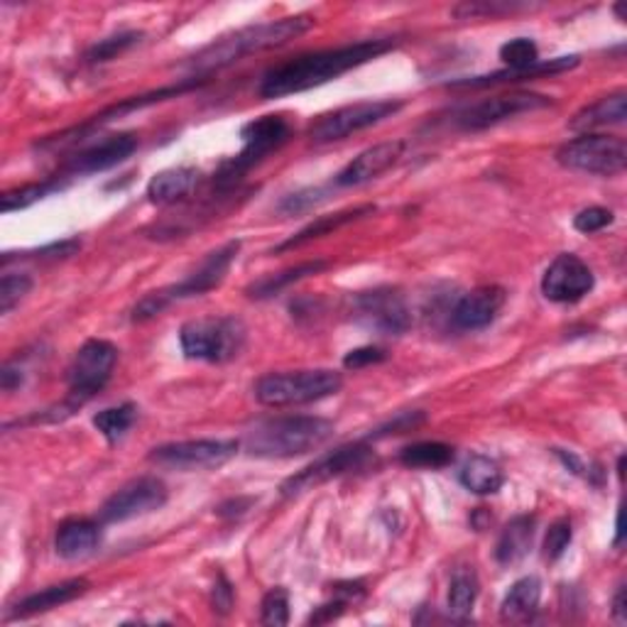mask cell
Segmentation results:
<instances>
[{
	"instance_id": "cell-1",
	"label": "cell",
	"mask_w": 627,
	"mask_h": 627,
	"mask_svg": "<svg viewBox=\"0 0 627 627\" xmlns=\"http://www.w3.org/2000/svg\"><path fill=\"white\" fill-rule=\"evenodd\" d=\"M395 47L392 39H363L355 45L321 49L311 55H301L270 69L260 83V96L263 99H282L289 93H301L314 87H321L331 79H339L346 71L368 65L371 59L383 57L385 52Z\"/></svg>"
},
{
	"instance_id": "cell-2",
	"label": "cell",
	"mask_w": 627,
	"mask_h": 627,
	"mask_svg": "<svg viewBox=\"0 0 627 627\" xmlns=\"http://www.w3.org/2000/svg\"><path fill=\"white\" fill-rule=\"evenodd\" d=\"M314 27V18L309 15H292L273 20V23H258L240 27L231 35H224L221 39L212 42V45L204 47L202 52L186 61L196 77H206L212 71L226 69L236 65V61L246 59L250 55H260V52H270L277 47L289 45L292 39L301 37Z\"/></svg>"
},
{
	"instance_id": "cell-3",
	"label": "cell",
	"mask_w": 627,
	"mask_h": 627,
	"mask_svg": "<svg viewBox=\"0 0 627 627\" xmlns=\"http://www.w3.org/2000/svg\"><path fill=\"white\" fill-rule=\"evenodd\" d=\"M333 436V424L323 417L295 414L258 422L246 434V452L258 458H292L309 454Z\"/></svg>"
},
{
	"instance_id": "cell-4",
	"label": "cell",
	"mask_w": 627,
	"mask_h": 627,
	"mask_svg": "<svg viewBox=\"0 0 627 627\" xmlns=\"http://www.w3.org/2000/svg\"><path fill=\"white\" fill-rule=\"evenodd\" d=\"M341 388V373L329 368L270 373L255 383V400L265 407H292L319 402L323 397L337 395Z\"/></svg>"
},
{
	"instance_id": "cell-5",
	"label": "cell",
	"mask_w": 627,
	"mask_h": 627,
	"mask_svg": "<svg viewBox=\"0 0 627 627\" xmlns=\"http://www.w3.org/2000/svg\"><path fill=\"white\" fill-rule=\"evenodd\" d=\"M182 353L190 361L226 363L246 346V327L236 317H202L186 321L180 331Z\"/></svg>"
},
{
	"instance_id": "cell-6",
	"label": "cell",
	"mask_w": 627,
	"mask_h": 627,
	"mask_svg": "<svg viewBox=\"0 0 627 627\" xmlns=\"http://www.w3.org/2000/svg\"><path fill=\"white\" fill-rule=\"evenodd\" d=\"M116 363L118 349L113 346L111 341L91 339L83 343L69 365V395L67 400L57 407L59 420L61 417L75 414L93 395L101 392L103 385L111 380Z\"/></svg>"
},
{
	"instance_id": "cell-7",
	"label": "cell",
	"mask_w": 627,
	"mask_h": 627,
	"mask_svg": "<svg viewBox=\"0 0 627 627\" xmlns=\"http://www.w3.org/2000/svg\"><path fill=\"white\" fill-rule=\"evenodd\" d=\"M289 135L292 125L282 116H263L246 123L243 130H240L243 150H240L233 160L221 164V170L216 174V184L221 186V190H231L248 170H253L255 164L263 162L270 152L280 150L282 145L289 140Z\"/></svg>"
},
{
	"instance_id": "cell-8",
	"label": "cell",
	"mask_w": 627,
	"mask_h": 627,
	"mask_svg": "<svg viewBox=\"0 0 627 627\" xmlns=\"http://www.w3.org/2000/svg\"><path fill=\"white\" fill-rule=\"evenodd\" d=\"M557 162L573 172L615 176L627 167V145L623 138H613V135L583 133L581 138L561 145Z\"/></svg>"
},
{
	"instance_id": "cell-9",
	"label": "cell",
	"mask_w": 627,
	"mask_h": 627,
	"mask_svg": "<svg viewBox=\"0 0 627 627\" xmlns=\"http://www.w3.org/2000/svg\"><path fill=\"white\" fill-rule=\"evenodd\" d=\"M402 106H404L402 101L392 99L351 103V106H343L339 111L327 113V116H321L309 128V138L314 142H333L351 138L353 133H361L365 128H373V125L392 118L395 113L402 111Z\"/></svg>"
},
{
	"instance_id": "cell-10",
	"label": "cell",
	"mask_w": 627,
	"mask_h": 627,
	"mask_svg": "<svg viewBox=\"0 0 627 627\" xmlns=\"http://www.w3.org/2000/svg\"><path fill=\"white\" fill-rule=\"evenodd\" d=\"M240 444L233 438H192V442H174L157 446L150 452V464L170 470H208L231 461Z\"/></svg>"
},
{
	"instance_id": "cell-11",
	"label": "cell",
	"mask_w": 627,
	"mask_h": 627,
	"mask_svg": "<svg viewBox=\"0 0 627 627\" xmlns=\"http://www.w3.org/2000/svg\"><path fill=\"white\" fill-rule=\"evenodd\" d=\"M371 456H373L371 446H365V444H349V446L337 448V452L323 454L307 468H301L299 474L289 476L280 488L282 495L297 498L301 493H309V490L329 483V480L333 478H341V476L351 474V470L363 468L371 461Z\"/></svg>"
},
{
	"instance_id": "cell-12",
	"label": "cell",
	"mask_w": 627,
	"mask_h": 627,
	"mask_svg": "<svg viewBox=\"0 0 627 627\" xmlns=\"http://www.w3.org/2000/svg\"><path fill=\"white\" fill-rule=\"evenodd\" d=\"M547 106H551V99L542 96V93L510 91L493 99L470 103V106L456 113V125L464 130H486L490 125L522 116V113H535Z\"/></svg>"
},
{
	"instance_id": "cell-13",
	"label": "cell",
	"mask_w": 627,
	"mask_h": 627,
	"mask_svg": "<svg viewBox=\"0 0 627 627\" xmlns=\"http://www.w3.org/2000/svg\"><path fill=\"white\" fill-rule=\"evenodd\" d=\"M355 317H358L365 327L385 333V337H400L412 327V314L407 307L404 297L397 289L380 287L371 292H361L353 301Z\"/></svg>"
},
{
	"instance_id": "cell-14",
	"label": "cell",
	"mask_w": 627,
	"mask_h": 627,
	"mask_svg": "<svg viewBox=\"0 0 627 627\" xmlns=\"http://www.w3.org/2000/svg\"><path fill=\"white\" fill-rule=\"evenodd\" d=\"M167 503V486L160 478L142 476L116 490L101 508L103 522H128L133 517L150 515Z\"/></svg>"
},
{
	"instance_id": "cell-15",
	"label": "cell",
	"mask_w": 627,
	"mask_h": 627,
	"mask_svg": "<svg viewBox=\"0 0 627 627\" xmlns=\"http://www.w3.org/2000/svg\"><path fill=\"white\" fill-rule=\"evenodd\" d=\"M595 285L591 267L579 255L563 253L551 260L542 277V295L557 305H573L589 295Z\"/></svg>"
},
{
	"instance_id": "cell-16",
	"label": "cell",
	"mask_w": 627,
	"mask_h": 627,
	"mask_svg": "<svg viewBox=\"0 0 627 627\" xmlns=\"http://www.w3.org/2000/svg\"><path fill=\"white\" fill-rule=\"evenodd\" d=\"M238 250H240V243L238 240H231V243H226L218 250H214V253H208L204 263L198 265L190 277L182 280L180 285L162 289L164 297L170 299V305L176 299L206 295V292H212L221 285L224 277L228 275V270H231L233 265V260L238 258Z\"/></svg>"
},
{
	"instance_id": "cell-17",
	"label": "cell",
	"mask_w": 627,
	"mask_h": 627,
	"mask_svg": "<svg viewBox=\"0 0 627 627\" xmlns=\"http://www.w3.org/2000/svg\"><path fill=\"white\" fill-rule=\"evenodd\" d=\"M404 148H407L404 140H388V142L373 145V148L363 150L358 157H353V160L337 174L333 184L361 186V184L378 180L380 174L392 170V167L402 160Z\"/></svg>"
},
{
	"instance_id": "cell-18",
	"label": "cell",
	"mask_w": 627,
	"mask_h": 627,
	"mask_svg": "<svg viewBox=\"0 0 627 627\" xmlns=\"http://www.w3.org/2000/svg\"><path fill=\"white\" fill-rule=\"evenodd\" d=\"M135 150H138V138H135V135L130 133L111 135V138L91 145V148L71 157L65 167V174L79 176V174H96L103 170H111V167L128 160Z\"/></svg>"
},
{
	"instance_id": "cell-19",
	"label": "cell",
	"mask_w": 627,
	"mask_h": 627,
	"mask_svg": "<svg viewBox=\"0 0 627 627\" xmlns=\"http://www.w3.org/2000/svg\"><path fill=\"white\" fill-rule=\"evenodd\" d=\"M505 305V289L498 285H486L466 292V295L456 301L452 311V319L458 329L464 331H478L493 323L498 311Z\"/></svg>"
},
{
	"instance_id": "cell-20",
	"label": "cell",
	"mask_w": 627,
	"mask_h": 627,
	"mask_svg": "<svg viewBox=\"0 0 627 627\" xmlns=\"http://www.w3.org/2000/svg\"><path fill=\"white\" fill-rule=\"evenodd\" d=\"M573 67H579V57H557V59H539L535 67L522 69V71H512V69H503V71H493L488 77H474V79H461L448 83L454 89H486V87H498V83H517V81H532V79H542V77H551V75H561V71H571Z\"/></svg>"
},
{
	"instance_id": "cell-21",
	"label": "cell",
	"mask_w": 627,
	"mask_h": 627,
	"mask_svg": "<svg viewBox=\"0 0 627 627\" xmlns=\"http://www.w3.org/2000/svg\"><path fill=\"white\" fill-rule=\"evenodd\" d=\"M87 591H89V581L87 579H69L65 583H57V586L42 589V591L27 595V598L20 601L15 605V611L10 613V620L30 618V615H39V613L55 611V608H59V605L77 601L79 595H83Z\"/></svg>"
},
{
	"instance_id": "cell-22",
	"label": "cell",
	"mask_w": 627,
	"mask_h": 627,
	"mask_svg": "<svg viewBox=\"0 0 627 627\" xmlns=\"http://www.w3.org/2000/svg\"><path fill=\"white\" fill-rule=\"evenodd\" d=\"M627 118V93L615 91L611 96H603L598 101L583 106L577 116L569 121V128L577 133H589L595 128H605V125H623Z\"/></svg>"
},
{
	"instance_id": "cell-23",
	"label": "cell",
	"mask_w": 627,
	"mask_h": 627,
	"mask_svg": "<svg viewBox=\"0 0 627 627\" xmlns=\"http://www.w3.org/2000/svg\"><path fill=\"white\" fill-rule=\"evenodd\" d=\"M101 542V529L91 520H69L57 532V554L67 561L87 559L89 554L96 551Z\"/></svg>"
},
{
	"instance_id": "cell-24",
	"label": "cell",
	"mask_w": 627,
	"mask_h": 627,
	"mask_svg": "<svg viewBox=\"0 0 627 627\" xmlns=\"http://www.w3.org/2000/svg\"><path fill=\"white\" fill-rule=\"evenodd\" d=\"M198 184V170L194 167H172L155 174L148 184V198L157 206L176 204L190 196Z\"/></svg>"
},
{
	"instance_id": "cell-25",
	"label": "cell",
	"mask_w": 627,
	"mask_h": 627,
	"mask_svg": "<svg viewBox=\"0 0 627 627\" xmlns=\"http://www.w3.org/2000/svg\"><path fill=\"white\" fill-rule=\"evenodd\" d=\"M535 527L537 520L532 515H520L515 520H510V525L503 529V535H500L495 547L498 563L512 567V563L525 559L529 554L532 539H535Z\"/></svg>"
},
{
	"instance_id": "cell-26",
	"label": "cell",
	"mask_w": 627,
	"mask_h": 627,
	"mask_svg": "<svg viewBox=\"0 0 627 627\" xmlns=\"http://www.w3.org/2000/svg\"><path fill=\"white\" fill-rule=\"evenodd\" d=\"M542 601V581L537 577H525L512 583V589L500 605L503 623H525L537 613Z\"/></svg>"
},
{
	"instance_id": "cell-27",
	"label": "cell",
	"mask_w": 627,
	"mask_h": 627,
	"mask_svg": "<svg viewBox=\"0 0 627 627\" xmlns=\"http://www.w3.org/2000/svg\"><path fill=\"white\" fill-rule=\"evenodd\" d=\"M458 480L470 493L476 495H493L505 483V476L500 466L483 454H474L466 458V464L458 470Z\"/></svg>"
},
{
	"instance_id": "cell-28",
	"label": "cell",
	"mask_w": 627,
	"mask_h": 627,
	"mask_svg": "<svg viewBox=\"0 0 627 627\" xmlns=\"http://www.w3.org/2000/svg\"><path fill=\"white\" fill-rule=\"evenodd\" d=\"M368 214H375V206H371V204H368V206L349 208V212H339V214L319 216L317 221H311L307 228H301V231H299L295 238L285 240V243H282L277 250H292V248H299V246L309 243V240H314V238L327 236V233H331V231H337V228L346 226V224H353V221H358V218L368 216Z\"/></svg>"
},
{
	"instance_id": "cell-29",
	"label": "cell",
	"mask_w": 627,
	"mask_h": 627,
	"mask_svg": "<svg viewBox=\"0 0 627 627\" xmlns=\"http://www.w3.org/2000/svg\"><path fill=\"white\" fill-rule=\"evenodd\" d=\"M323 267H327V263H323V260H311V263H301V265H297V267H287V270H282V273H277V275H270V277L258 280L253 287H248V295L255 297V299L275 297V295H280V292L285 289V287L295 285V282L305 280V277H309V275L321 273Z\"/></svg>"
},
{
	"instance_id": "cell-30",
	"label": "cell",
	"mask_w": 627,
	"mask_h": 627,
	"mask_svg": "<svg viewBox=\"0 0 627 627\" xmlns=\"http://www.w3.org/2000/svg\"><path fill=\"white\" fill-rule=\"evenodd\" d=\"M478 598V579L470 569H458L448 586V611L456 620H466Z\"/></svg>"
},
{
	"instance_id": "cell-31",
	"label": "cell",
	"mask_w": 627,
	"mask_h": 627,
	"mask_svg": "<svg viewBox=\"0 0 627 627\" xmlns=\"http://www.w3.org/2000/svg\"><path fill=\"white\" fill-rule=\"evenodd\" d=\"M400 461L407 468H444L454 461V448L442 442H420L404 446Z\"/></svg>"
},
{
	"instance_id": "cell-32",
	"label": "cell",
	"mask_w": 627,
	"mask_h": 627,
	"mask_svg": "<svg viewBox=\"0 0 627 627\" xmlns=\"http://www.w3.org/2000/svg\"><path fill=\"white\" fill-rule=\"evenodd\" d=\"M135 414H138V410H135V404H130V402L118 404V407H109V410H103L93 417V426H96V430L106 436L109 444H116L118 438L133 426Z\"/></svg>"
},
{
	"instance_id": "cell-33",
	"label": "cell",
	"mask_w": 627,
	"mask_h": 627,
	"mask_svg": "<svg viewBox=\"0 0 627 627\" xmlns=\"http://www.w3.org/2000/svg\"><path fill=\"white\" fill-rule=\"evenodd\" d=\"M59 190H61L59 176H57V180H49V182L18 186V190L3 194V202H0V208H3V214L20 212V208L33 206V204L42 202V198H45V196H49L52 192H59Z\"/></svg>"
},
{
	"instance_id": "cell-34",
	"label": "cell",
	"mask_w": 627,
	"mask_h": 627,
	"mask_svg": "<svg viewBox=\"0 0 627 627\" xmlns=\"http://www.w3.org/2000/svg\"><path fill=\"white\" fill-rule=\"evenodd\" d=\"M527 3H503V0H476V3H461L454 8V15L458 20H476V18H503L520 13V10H529Z\"/></svg>"
},
{
	"instance_id": "cell-35",
	"label": "cell",
	"mask_w": 627,
	"mask_h": 627,
	"mask_svg": "<svg viewBox=\"0 0 627 627\" xmlns=\"http://www.w3.org/2000/svg\"><path fill=\"white\" fill-rule=\"evenodd\" d=\"M500 59L505 61L508 69L522 71V69H529V67L537 65L539 49L529 37H517V39L505 42V45L500 47Z\"/></svg>"
},
{
	"instance_id": "cell-36",
	"label": "cell",
	"mask_w": 627,
	"mask_h": 627,
	"mask_svg": "<svg viewBox=\"0 0 627 627\" xmlns=\"http://www.w3.org/2000/svg\"><path fill=\"white\" fill-rule=\"evenodd\" d=\"M140 37H142L140 33H121V35L101 39L87 52V59L91 61V65H103V61L116 59L118 55H123L125 49H130L133 45H138Z\"/></svg>"
},
{
	"instance_id": "cell-37",
	"label": "cell",
	"mask_w": 627,
	"mask_h": 627,
	"mask_svg": "<svg viewBox=\"0 0 627 627\" xmlns=\"http://www.w3.org/2000/svg\"><path fill=\"white\" fill-rule=\"evenodd\" d=\"M260 623L270 627H282L289 623V593L285 589H273L265 593L260 605Z\"/></svg>"
},
{
	"instance_id": "cell-38",
	"label": "cell",
	"mask_w": 627,
	"mask_h": 627,
	"mask_svg": "<svg viewBox=\"0 0 627 627\" xmlns=\"http://www.w3.org/2000/svg\"><path fill=\"white\" fill-rule=\"evenodd\" d=\"M30 289H33V280L27 275H20V273H8L0 280V314H10L13 311L15 305L25 299V295H30Z\"/></svg>"
},
{
	"instance_id": "cell-39",
	"label": "cell",
	"mask_w": 627,
	"mask_h": 627,
	"mask_svg": "<svg viewBox=\"0 0 627 627\" xmlns=\"http://www.w3.org/2000/svg\"><path fill=\"white\" fill-rule=\"evenodd\" d=\"M571 537H573V529H571L569 520L561 517V520L554 522L547 532V537H545V559L547 561L561 559L571 545Z\"/></svg>"
},
{
	"instance_id": "cell-40",
	"label": "cell",
	"mask_w": 627,
	"mask_h": 627,
	"mask_svg": "<svg viewBox=\"0 0 627 627\" xmlns=\"http://www.w3.org/2000/svg\"><path fill=\"white\" fill-rule=\"evenodd\" d=\"M613 221H615V216L611 208L589 206V208H583V212H579L577 218H573V228H577L579 233L591 236V233L603 231V228H608Z\"/></svg>"
},
{
	"instance_id": "cell-41",
	"label": "cell",
	"mask_w": 627,
	"mask_h": 627,
	"mask_svg": "<svg viewBox=\"0 0 627 627\" xmlns=\"http://www.w3.org/2000/svg\"><path fill=\"white\" fill-rule=\"evenodd\" d=\"M327 198V192L323 190H307V192H299V194H292L287 196L285 202H282L280 206V212L282 214H301V212H309L311 206H317L319 202H323Z\"/></svg>"
},
{
	"instance_id": "cell-42",
	"label": "cell",
	"mask_w": 627,
	"mask_h": 627,
	"mask_svg": "<svg viewBox=\"0 0 627 627\" xmlns=\"http://www.w3.org/2000/svg\"><path fill=\"white\" fill-rule=\"evenodd\" d=\"M388 361V353L378 346H363V349H355L351 351L346 358H343V368L349 371H361V368H368V365L375 363H383Z\"/></svg>"
},
{
	"instance_id": "cell-43",
	"label": "cell",
	"mask_w": 627,
	"mask_h": 627,
	"mask_svg": "<svg viewBox=\"0 0 627 627\" xmlns=\"http://www.w3.org/2000/svg\"><path fill=\"white\" fill-rule=\"evenodd\" d=\"M424 422V414L422 412H407L400 414L397 420H392L388 426H380L378 434L375 436H390V434H404V432H412L414 426H420Z\"/></svg>"
},
{
	"instance_id": "cell-44",
	"label": "cell",
	"mask_w": 627,
	"mask_h": 627,
	"mask_svg": "<svg viewBox=\"0 0 627 627\" xmlns=\"http://www.w3.org/2000/svg\"><path fill=\"white\" fill-rule=\"evenodd\" d=\"M346 605H349V603L343 601V598H339V595H337V601H331V603H327V605H321V608H317V613H311L309 623L321 625V623H331V620H337V618H341L343 611H346Z\"/></svg>"
},
{
	"instance_id": "cell-45",
	"label": "cell",
	"mask_w": 627,
	"mask_h": 627,
	"mask_svg": "<svg viewBox=\"0 0 627 627\" xmlns=\"http://www.w3.org/2000/svg\"><path fill=\"white\" fill-rule=\"evenodd\" d=\"M214 605H216V611L224 615L231 611V605H233V589L224 577L218 579V586L214 589Z\"/></svg>"
},
{
	"instance_id": "cell-46",
	"label": "cell",
	"mask_w": 627,
	"mask_h": 627,
	"mask_svg": "<svg viewBox=\"0 0 627 627\" xmlns=\"http://www.w3.org/2000/svg\"><path fill=\"white\" fill-rule=\"evenodd\" d=\"M20 383H23V375H20L18 371H13V368L3 371V390L5 392H13L15 385H20Z\"/></svg>"
},
{
	"instance_id": "cell-47",
	"label": "cell",
	"mask_w": 627,
	"mask_h": 627,
	"mask_svg": "<svg viewBox=\"0 0 627 627\" xmlns=\"http://www.w3.org/2000/svg\"><path fill=\"white\" fill-rule=\"evenodd\" d=\"M615 608H613V613H615V618H618L620 623L625 620V589H618V595H615Z\"/></svg>"
}]
</instances>
